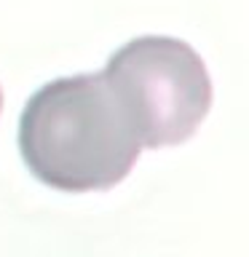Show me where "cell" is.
Wrapping results in <instances>:
<instances>
[{"mask_svg":"<svg viewBox=\"0 0 249 257\" xmlns=\"http://www.w3.org/2000/svg\"><path fill=\"white\" fill-rule=\"evenodd\" d=\"M145 148L104 72L48 80L19 118V153L30 174L62 193L110 190Z\"/></svg>","mask_w":249,"mask_h":257,"instance_id":"cell-1","label":"cell"},{"mask_svg":"<svg viewBox=\"0 0 249 257\" xmlns=\"http://www.w3.org/2000/svg\"><path fill=\"white\" fill-rule=\"evenodd\" d=\"M104 78L129 110L145 148L190 140L212 107V78L185 40L142 35L107 59Z\"/></svg>","mask_w":249,"mask_h":257,"instance_id":"cell-2","label":"cell"},{"mask_svg":"<svg viewBox=\"0 0 249 257\" xmlns=\"http://www.w3.org/2000/svg\"><path fill=\"white\" fill-rule=\"evenodd\" d=\"M0 110H3V88H0Z\"/></svg>","mask_w":249,"mask_h":257,"instance_id":"cell-3","label":"cell"}]
</instances>
